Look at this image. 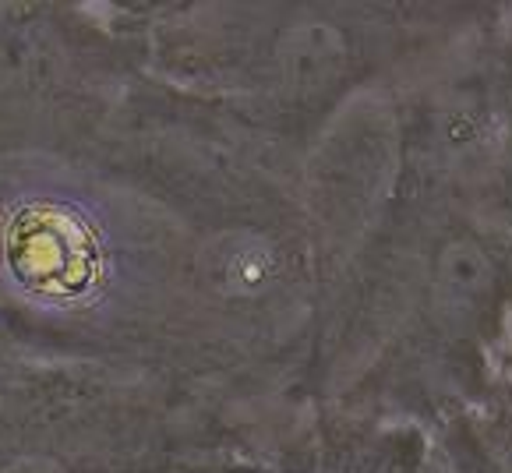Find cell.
<instances>
[{
  "instance_id": "6da1fadb",
  "label": "cell",
  "mask_w": 512,
  "mask_h": 473,
  "mask_svg": "<svg viewBox=\"0 0 512 473\" xmlns=\"http://www.w3.org/2000/svg\"><path fill=\"white\" fill-rule=\"evenodd\" d=\"M272 251L265 248L262 241H248L237 248L234 262L226 265V272H230V283L237 286V290H258L262 283H269L272 279Z\"/></svg>"
}]
</instances>
